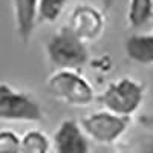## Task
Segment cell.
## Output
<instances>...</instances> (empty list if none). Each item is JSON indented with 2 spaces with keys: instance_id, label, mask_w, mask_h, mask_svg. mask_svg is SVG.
Wrapping results in <instances>:
<instances>
[{
  "instance_id": "1",
  "label": "cell",
  "mask_w": 153,
  "mask_h": 153,
  "mask_svg": "<svg viewBox=\"0 0 153 153\" xmlns=\"http://www.w3.org/2000/svg\"><path fill=\"white\" fill-rule=\"evenodd\" d=\"M46 55L55 69H81L89 63V49L84 40L68 25L61 26L46 42Z\"/></svg>"
},
{
  "instance_id": "2",
  "label": "cell",
  "mask_w": 153,
  "mask_h": 153,
  "mask_svg": "<svg viewBox=\"0 0 153 153\" xmlns=\"http://www.w3.org/2000/svg\"><path fill=\"white\" fill-rule=\"evenodd\" d=\"M46 87L51 97L68 106H89L95 98L94 86L78 69H55L49 75Z\"/></svg>"
},
{
  "instance_id": "3",
  "label": "cell",
  "mask_w": 153,
  "mask_h": 153,
  "mask_svg": "<svg viewBox=\"0 0 153 153\" xmlns=\"http://www.w3.org/2000/svg\"><path fill=\"white\" fill-rule=\"evenodd\" d=\"M146 92L147 89L143 81L132 76H121L107 84L104 92L100 95V103L113 113L133 117L143 106Z\"/></svg>"
},
{
  "instance_id": "4",
  "label": "cell",
  "mask_w": 153,
  "mask_h": 153,
  "mask_svg": "<svg viewBox=\"0 0 153 153\" xmlns=\"http://www.w3.org/2000/svg\"><path fill=\"white\" fill-rule=\"evenodd\" d=\"M43 118L45 112L32 94L0 83V121L40 123Z\"/></svg>"
},
{
  "instance_id": "5",
  "label": "cell",
  "mask_w": 153,
  "mask_h": 153,
  "mask_svg": "<svg viewBox=\"0 0 153 153\" xmlns=\"http://www.w3.org/2000/svg\"><path fill=\"white\" fill-rule=\"evenodd\" d=\"M80 124L89 139L98 144H115L130 127L132 117H124L104 109L86 115Z\"/></svg>"
},
{
  "instance_id": "6",
  "label": "cell",
  "mask_w": 153,
  "mask_h": 153,
  "mask_svg": "<svg viewBox=\"0 0 153 153\" xmlns=\"http://www.w3.org/2000/svg\"><path fill=\"white\" fill-rule=\"evenodd\" d=\"M68 26L86 43L95 42L106 28V19L103 12L95 6L80 3L72 9Z\"/></svg>"
},
{
  "instance_id": "7",
  "label": "cell",
  "mask_w": 153,
  "mask_h": 153,
  "mask_svg": "<svg viewBox=\"0 0 153 153\" xmlns=\"http://www.w3.org/2000/svg\"><path fill=\"white\" fill-rule=\"evenodd\" d=\"M52 150L58 153H87L91 152V139L78 121L66 118L52 135Z\"/></svg>"
},
{
  "instance_id": "8",
  "label": "cell",
  "mask_w": 153,
  "mask_h": 153,
  "mask_svg": "<svg viewBox=\"0 0 153 153\" xmlns=\"http://www.w3.org/2000/svg\"><path fill=\"white\" fill-rule=\"evenodd\" d=\"M16 31L23 45H26L38 23V0H12Z\"/></svg>"
},
{
  "instance_id": "9",
  "label": "cell",
  "mask_w": 153,
  "mask_h": 153,
  "mask_svg": "<svg viewBox=\"0 0 153 153\" xmlns=\"http://www.w3.org/2000/svg\"><path fill=\"white\" fill-rule=\"evenodd\" d=\"M124 52L133 63L153 66V34H132L124 42Z\"/></svg>"
},
{
  "instance_id": "10",
  "label": "cell",
  "mask_w": 153,
  "mask_h": 153,
  "mask_svg": "<svg viewBox=\"0 0 153 153\" xmlns=\"http://www.w3.org/2000/svg\"><path fill=\"white\" fill-rule=\"evenodd\" d=\"M153 19V0H129L127 23L132 29H141Z\"/></svg>"
},
{
  "instance_id": "11",
  "label": "cell",
  "mask_w": 153,
  "mask_h": 153,
  "mask_svg": "<svg viewBox=\"0 0 153 153\" xmlns=\"http://www.w3.org/2000/svg\"><path fill=\"white\" fill-rule=\"evenodd\" d=\"M52 150V139L42 130H29L20 136V152L48 153Z\"/></svg>"
},
{
  "instance_id": "12",
  "label": "cell",
  "mask_w": 153,
  "mask_h": 153,
  "mask_svg": "<svg viewBox=\"0 0 153 153\" xmlns=\"http://www.w3.org/2000/svg\"><path fill=\"white\" fill-rule=\"evenodd\" d=\"M69 0H38V23H55Z\"/></svg>"
},
{
  "instance_id": "13",
  "label": "cell",
  "mask_w": 153,
  "mask_h": 153,
  "mask_svg": "<svg viewBox=\"0 0 153 153\" xmlns=\"http://www.w3.org/2000/svg\"><path fill=\"white\" fill-rule=\"evenodd\" d=\"M0 152H20V136L9 129L0 130Z\"/></svg>"
},
{
  "instance_id": "14",
  "label": "cell",
  "mask_w": 153,
  "mask_h": 153,
  "mask_svg": "<svg viewBox=\"0 0 153 153\" xmlns=\"http://www.w3.org/2000/svg\"><path fill=\"white\" fill-rule=\"evenodd\" d=\"M138 150H141L144 153H153V133H149L139 139Z\"/></svg>"
},
{
  "instance_id": "15",
  "label": "cell",
  "mask_w": 153,
  "mask_h": 153,
  "mask_svg": "<svg viewBox=\"0 0 153 153\" xmlns=\"http://www.w3.org/2000/svg\"><path fill=\"white\" fill-rule=\"evenodd\" d=\"M113 3H115V0H103V8H104V11H109V9L113 6Z\"/></svg>"
}]
</instances>
